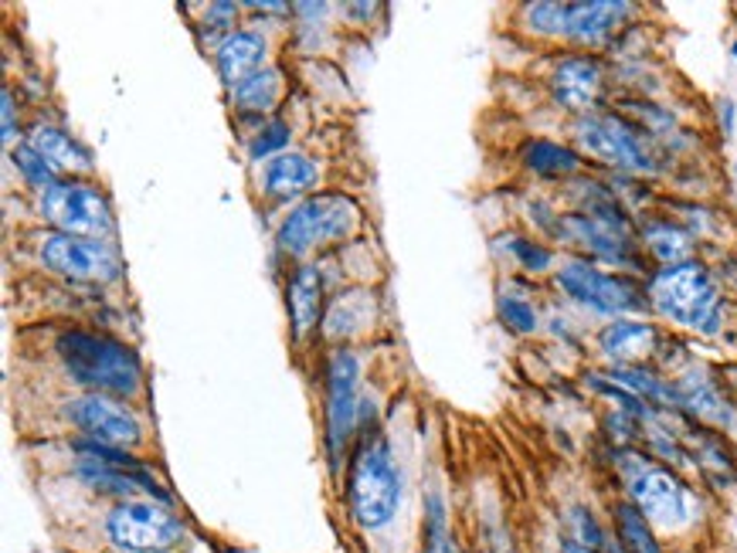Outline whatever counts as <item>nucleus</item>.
<instances>
[{
  "label": "nucleus",
  "instance_id": "obj_1",
  "mask_svg": "<svg viewBox=\"0 0 737 553\" xmlns=\"http://www.w3.org/2000/svg\"><path fill=\"white\" fill-rule=\"evenodd\" d=\"M58 360L75 377L78 384L96 388V394H120L136 397L143 391V364L126 343L72 330L58 340Z\"/></svg>",
  "mask_w": 737,
  "mask_h": 553
},
{
  "label": "nucleus",
  "instance_id": "obj_2",
  "mask_svg": "<svg viewBox=\"0 0 737 553\" xmlns=\"http://www.w3.org/2000/svg\"><path fill=\"white\" fill-rule=\"evenodd\" d=\"M350 513L364 530H377L395 516L401 500V479L391 462L388 442L380 434H367L350 465Z\"/></svg>",
  "mask_w": 737,
  "mask_h": 553
},
{
  "label": "nucleus",
  "instance_id": "obj_3",
  "mask_svg": "<svg viewBox=\"0 0 737 553\" xmlns=\"http://www.w3.org/2000/svg\"><path fill=\"white\" fill-rule=\"evenodd\" d=\"M650 299L660 316L673 319V323H680V327L714 333L721 323L717 319V285L697 261L666 266L650 285Z\"/></svg>",
  "mask_w": 737,
  "mask_h": 553
},
{
  "label": "nucleus",
  "instance_id": "obj_4",
  "mask_svg": "<svg viewBox=\"0 0 737 553\" xmlns=\"http://www.w3.org/2000/svg\"><path fill=\"white\" fill-rule=\"evenodd\" d=\"M361 228V211L358 204L343 194H316L310 200H303L297 211H292L282 228H279V245L289 255H310L319 251L334 242L350 238L353 231Z\"/></svg>",
  "mask_w": 737,
  "mask_h": 553
},
{
  "label": "nucleus",
  "instance_id": "obj_5",
  "mask_svg": "<svg viewBox=\"0 0 737 553\" xmlns=\"http://www.w3.org/2000/svg\"><path fill=\"white\" fill-rule=\"evenodd\" d=\"M632 8L618 0H581V4H530L527 24L541 35L571 38L584 45L605 41Z\"/></svg>",
  "mask_w": 737,
  "mask_h": 553
},
{
  "label": "nucleus",
  "instance_id": "obj_6",
  "mask_svg": "<svg viewBox=\"0 0 737 553\" xmlns=\"http://www.w3.org/2000/svg\"><path fill=\"white\" fill-rule=\"evenodd\" d=\"M109 540L130 553H167L184 540V527L173 513L146 500H123L106 519Z\"/></svg>",
  "mask_w": 737,
  "mask_h": 553
},
{
  "label": "nucleus",
  "instance_id": "obj_7",
  "mask_svg": "<svg viewBox=\"0 0 737 553\" xmlns=\"http://www.w3.org/2000/svg\"><path fill=\"white\" fill-rule=\"evenodd\" d=\"M41 214L62 228V235L96 238V242L112 235V211L106 197L75 181H58L48 191H41Z\"/></svg>",
  "mask_w": 737,
  "mask_h": 553
},
{
  "label": "nucleus",
  "instance_id": "obj_8",
  "mask_svg": "<svg viewBox=\"0 0 737 553\" xmlns=\"http://www.w3.org/2000/svg\"><path fill=\"white\" fill-rule=\"evenodd\" d=\"M626 486L632 492V503L650 523H660V527H684L687 523V489L663 465L632 455L626 462Z\"/></svg>",
  "mask_w": 737,
  "mask_h": 553
},
{
  "label": "nucleus",
  "instance_id": "obj_9",
  "mask_svg": "<svg viewBox=\"0 0 737 553\" xmlns=\"http://www.w3.org/2000/svg\"><path fill=\"white\" fill-rule=\"evenodd\" d=\"M557 282H561V288L578 299L581 306L595 309V312H629V309H639L642 299L636 288L626 282V279H615L602 269H595L592 261H568V266L557 272Z\"/></svg>",
  "mask_w": 737,
  "mask_h": 553
},
{
  "label": "nucleus",
  "instance_id": "obj_10",
  "mask_svg": "<svg viewBox=\"0 0 737 553\" xmlns=\"http://www.w3.org/2000/svg\"><path fill=\"white\" fill-rule=\"evenodd\" d=\"M41 261L48 269L62 272L65 279L78 282H106L120 272L112 248H106L96 238H78V235H51L41 245Z\"/></svg>",
  "mask_w": 737,
  "mask_h": 553
},
{
  "label": "nucleus",
  "instance_id": "obj_11",
  "mask_svg": "<svg viewBox=\"0 0 737 553\" xmlns=\"http://www.w3.org/2000/svg\"><path fill=\"white\" fill-rule=\"evenodd\" d=\"M69 418L78 431H85L93 442H102V445H140L143 431H140V421L126 411L120 401L112 397H102V394H85V397H75L69 404Z\"/></svg>",
  "mask_w": 737,
  "mask_h": 553
},
{
  "label": "nucleus",
  "instance_id": "obj_12",
  "mask_svg": "<svg viewBox=\"0 0 737 553\" xmlns=\"http://www.w3.org/2000/svg\"><path fill=\"white\" fill-rule=\"evenodd\" d=\"M578 143H581V150H588L592 157H599L612 167H623V170H650L653 167L650 153H645L642 139L632 133V126L623 120H612V115L581 120Z\"/></svg>",
  "mask_w": 737,
  "mask_h": 553
},
{
  "label": "nucleus",
  "instance_id": "obj_13",
  "mask_svg": "<svg viewBox=\"0 0 737 553\" xmlns=\"http://www.w3.org/2000/svg\"><path fill=\"white\" fill-rule=\"evenodd\" d=\"M353 421H358V360L347 351L330 357L327 377V434H330V458H340L343 442L350 439Z\"/></svg>",
  "mask_w": 737,
  "mask_h": 553
},
{
  "label": "nucleus",
  "instance_id": "obj_14",
  "mask_svg": "<svg viewBox=\"0 0 737 553\" xmlns=\"http://www.w3.org/2000/svg\"><path fill=\"white\" fill-rule=\"evenodd\" d=\"M602 65L588 54H568L554 69V96L568 109H588L599 96Z\"/></svg>",
  "mask_w": 737,
  "mask_h": 553
},
{
  "label": "nucleus",
  "instance_id": "obj_15",
  "mask_svg": "<svg viewBox=\"0 0 737 553\" xmlns=\"http://www.w3.org/2000/svg\"><path fill=\"white\" fill-rule=\"evenodd\" d=\"M262 58H265V41L255 32H231L221 45H218V72L228 85L239 89L242 82L255 78L262 72Z\"/></svg>",
  "mask_w": 737,
  "mask_h": 553
},
{
  "label": "nucleus",
  "instance_id": "obj_16",
  "mask_svg": "<svg viewBox=\"0 0 737 553\" xmlns=\"http://www.w3.org/2000/svg\"><path fill=\"white\" fill-rule=\"evenodd\" d=\"M316 184V163L303 153H282L265 170V194L276 200H289Z\"/></svg>",
  "mask_w": 737,
  "mask_h": 553
},
{
  "label": "nucleus",
  "instance_id": "obj_17",
  "mask_svg": "<svg viewBox=\"0 0 737 553\" xmlns=\"http://www.w3.org/2000/svg\"><path fill=\"white\" fill-rule=\"evenodd\" d=\"M319 293H323V279L313 266H300L292 272L289 282V312H292V330L297 336H306L316 319H319Z\"/></svg>",
  "mask_w": 737,
  "mask_h": 553
},
{
  "label": "nucleus",
  "instance_id": "obj_18",
  "mask_svg": "<svg viewBox=\"0 0 737 553\" xmlns=\"http://www.w3.org/2000/svg\"><path fill=\"white\" fill-rule=\"evenodd\" d=\"M78 479L99 492H116V496H133V492H154V496H160L154 479H146L143 472H133V469H120V465H106V462H85L78 469Z\"/></svg>",
  "mask_w": 737,
  "mask_h": 553
},
{
  "label": "nucleus",
  "instance_id": "obj_19",
  "mask_svg": "<svg viewBox=\"0 0 737 553\" xmlns=\"http://www.w3.org/2000/svg\"><path fill=\"white\" fill-rule=\"evenodd\" d=\"M32 147L55 167V170H88L93 167V157H88L85 147L58 126H38L32 133Z\"/></svg>",
  "mask_w": 737,
  "mask_h": 553
},
{
  "label": "nucleus",
  "instance_id": "obj_20",
  "mask_svg": "<svg viewBox=\"0 0 737 553\" xmlns=\"http://www.w3.org/2000/svg\"><path fill=\"white\" fill-rule=\"evenodd\" d=\"M602 351L615 360H632V357H642L650 354L656 346V330L650 323H632V319H618L612 323L602 336Z\"/></svg>",
  "mask_w": 737,
  "mask_h": 553
},
{
  "label": "nucleus",
  "instance_id": "obj_21",
  "mask_svg": "<svg viewBox=\"0 0 737 553\" xmlns=\"http://www.w3.org/2000/svg\"><path fill=\"white\" fill-rule=\"evenodd\" d=\"M615 527H618V540H623L626 553H663L660 540L650 530V519L642 516V509L636 503L615 506Z\"/></svg>",
  "mask_w": 737,
  "mask_h": 553
},
{
  "label": "nucleus",
  "instance_id": "obj_22",
  "mask_svg": "<svg viewBox=\"0 0 737 553\" xmlns=\"http://www.w3.org/2000/svg\"><path fill=\"white\" fill-rule=\"evenodd\" d=\"M523 163L534 173H541V177H561V173L578 170V153L557 147L551 139H534L523 147Z\"/></svg>",
  "mask_w": 737,
  "mask_h": 553
},
{
  "label": "nucleus",
  "instance_id": "obj_23",
  "mask_svg": "<svg viewBox=\"0 0 737 553\" xmlns=\"http://www.w3.org/2000/svg\"><path fill=\"white\" fill-rule=\"evenodd\" d=\"M367 316H371L367 296L364 293H347L334 303L327 319H323V333L327 336H350L367 323Z\"/></svg>",
  "mask_w": 737,
  "mask_h": 553
},
{
  "label": "nucleus",
  "instance_id": "obj_24",
  "mask_svg": "<svg viewBox=\"0 0 737 553\" xmlns=\"http://www.w3.org/2000/svg\"><path fill=\"white\" fill-rule=\"evenodd\" d=\"M645 245H650L653 255L666 261V266H680L690 255V238L673 224H645Z\"/></svg>",
  "mask_w": 737,
  "mask_h": 553
},
{
  "label": "nucleus",
  "instance_id": "obj_25",
  "mask_svg": "<svg viewBox=\"0 0 737 553\" xmlns=\"http://www.w3.org/2000/svg\"><path fill=\"white\" fill-rule=\"evenodd\" d=\"M279 96V72L276 69H262L255 78L242 82L239 89H234V106L239 109H269Z\"/></svg>",
  "mask_w": 737,
  "mask_h": 553
},
{
  "label": "nucleus",
  "instance_id": "obj_26",
  "mask_svg": "<svg viewBox=\"0 0 737 553\" xmlns=\"http://www.w3.org/2000/svg\"><path fill=\"white\" fill-rule=\"evenodd\" d=\"M11 160L17 163V170L24 173L27 184H35L41 191H48L51 184H58L55 181V167L32 147V143H17V147L11 150Z\"/></svg>",
  "mask_w": 737,
  "mask_h": 553
},
{
  "label": "nucleus",
  "instance_id": "obj_27",
  "mask_svg": "<svg viewBox=\"0 0 737 553\" xmlns=\"http://www.w3.org/2000/svg\"><path fill=\"white\" fill-rule=\"evenodd\" d=\"M608 377H612V381H618V384H626V388L639 391V394H650V397H656V401H663V404H684L680 394H676L673 388H666L663 381H656V377H653V373H645V370L618 367V370H612Z\"/></svg>",
  "mask_w": 737,
  "mask_h": 553
},
{
  "label": "nucleus",
  "instance_id": "obj_28",
  "mask_svg": "<svg viewBox=\"0 0 737 553\" xmlns=\"http://www.w3.org/2000/svg\"><path fill=\"white\" fill-rule=\"evenodd\" d=\"M499 316H504V323L517 333H534L537 330V312L523 299H514V296L499 299Z\"/></svg>",
  "mask_w": 737,
  "mask_h": 553
},
{
  "label": "nucleus",
  "instance_id": "obj_29",
  "mask_svg": "<svg viewBox=\"0 0 737 553\" xmlns=\"http://www.w3.org/2000/svg\"><path fill=\"white\" fill-rule=\"evenodd\" d=\"M289 147V126L286 123H269L262 126L258 139L252 143V160H265L273 153H282Z\"/></svg>",
  "mask_w": 737,
  "mask_h": 553
},
{
  "label": "nucleus",
  "instance_id": "obj_30",
  "mask_svg": "<svg viewBox=\"0 0 737 553\" xmlns=\"http://www.w3.org/2000/svg\"><path fill=\"white\" fill-rule=\"evenodd\" d=\"M514 255L520 258V266L530 269V272H544L551 266V251L541 248L537 242H527V238H514Z\"/></svg>",
  "mask_w": 737,
  "mask_h": 553
},
{
  "label": "nucleus",
  "instance_id": "obj_31",
  "mask_svg": "<svg viewBox=\"0 0 737 553\" xmlns=\"http://www.w3.org/2000/svg\"><path fill=\"white\" fill-rule=\"evenodd\" d=\"M14 139V99L11 93H4V143Z\"/></svg>",
  "mask_w": 737,
  "mask_h": 553
},
{
  "label": "nucleus",
  "instance_id": "obj_32",
  "mask_svg": "<svg viewBox=\"0 0 737 553\" xmlns=\"http://www.w3.org/2000/svg\"><path fill=\"white\" fill-rule=\"evenodd\" d=\"M561 553H599V550H592V546H584L581 540H565Z\"/></svg>",
  "mask_w": 737,
  "mask_h": 553
},
{
  "label": "nucleus",
  "instance_id": "obj_33",
  "mask_svg": "<svg viewBox=\"0 0 737 553\" xmlns=\"http://www.w3.org/2000/svg\"><path fill=\"white\" fill-rule=\"evenodd\" d=\"M438 553H459V550H456V546H452V543H446V546H442V550H438Z\"/></svg>",
  "mask_w": 737,
  "mask_h": 553
},
{
  "label": "nucleus",
  "instance_id": "obj_34",
  "mask_svg": "<svg viewBox=\"0 0 737 553\" xmlns=\"http://www.w3.org/2000/svg\"><path fill=\"white\" fill-rule=\"evenodd\" d=\"M612 553H626V550H618V546H612Z\"/></svg>",
  "mask_w": 737,
  "mask_h": 553
},
{
  "label": "nucleus",
  "instance_id": "obj_35",
  "mask_svg": "<svg viewBox=\"0 0 737 553\" xmlns=\"http://www.w3.org/2000/svg\"><path fill=\"white\" fill-rule=\"evenodd\" d=\"M734 58H737V45H734Z\"/></svg>",
  "mask_w": 737,
  "mask_h": 553
}]
</instances>
